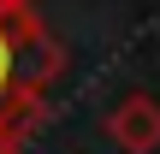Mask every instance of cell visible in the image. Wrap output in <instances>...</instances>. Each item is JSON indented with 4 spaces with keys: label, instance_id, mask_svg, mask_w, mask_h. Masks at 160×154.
Instances as JSON below:
<instances>
[{
    "label": "cell",
    "instance_id": "cell-1",
    "mask_svg": "<svg viewBox=\"0 0 160 154\" xmlns=\"http://www.w3.org/2000/svg\"><path fill=\"white\" fill-rule=\"evenodd\" d=\"M6 30H12V59H18V89L30 101L48 95V83L65 71V47L48 36V24H36L30 6H12L6 12Z\"/></svg>",
    "mask_w": 160,
    "mask_h": 154
},
{
    "label": "cell",
    "instance_id": "cell-2",
    "mask_svg": "<svg viewBox=\"0 0 160 154\" xmlns=\"http://www.w3.org/2000/svg\"><path fill=\"white\" fill-rule=\"evenodd\" d=\"M107 142H119L125 154H154L160 148V101L154 95H125L107 113Z\"/></svg>",
    "mask_w": 160,
    "mask_h": 154
},
{
    "label": "cell",
    "instance_id": "cell-3",
    "mask_svg": "<svg viewBox=\"0 0 160 154\" xmlns=\"http://www.w3.org/2000/svg\"><path fill=\"white\" fill-rule=\"evenodd\" d=\"M12 6H30V0H0V12H12Z\"/></svg>",
    "mask_w": 160,
    "mask_h": 154
},
{
    "label": "cell",
    "instance_id": "cell-4",
    "mask_svg": "<svg viewBox=\"0 0 160 154\" xmlns=\"http://www.w3.org/2000/svg\"><path fill=\"white\" fill-rule=\"evenodd\" d=\"M0 154H12V148H0Z\"/></svg>",
    "mask_w": 160,
    "mask_h": 154
}]
</instances>
